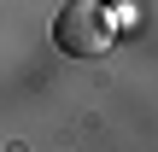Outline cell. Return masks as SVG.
I'll use <instances>...</instances> for the list:
<instances>
[{"instance_id": "cell-1", "label": "cell", "mask_w": 158, "mask_h": 152, "mask_svg": "<svg viewBox=\"0 0 158 152\" xmlns=\"http://www.w3.org/2000/svg\"><path fill=\"white\" fill-rule=\"evenodd\" d=\"M53 41L64 53L100 59V53H111V12L100 0H64V12L53 18Z\"/></svg>"}]
</instances>
